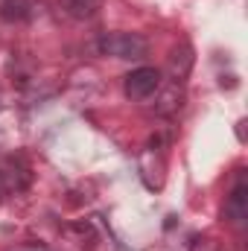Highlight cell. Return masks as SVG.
<instances>
[{
    "mask_svg": "<svg viewBox=\"0 0 248 251\" xmlns=\"http://www.w3.org/2000/svg\"><path fill=\"white\" fill-rule=\"evenodd\" d=\"M193 64H196V50L187 41L178 44V47H173V53H170V76L175 82H184L190 76V70H193Z\"/></svg>",
    "mask_w": 248,
    "mask_h": 251,
    "instance_id": "cell-4",
    "label": "cell"
},
{
    "mask_svg": "<svg viewBox=\"0 0 248 251\" xmlns=\"http://www.w3.org/2000/svg\"><path fill=\"white\" fill-rule=\"evenodd\" d=\"M225 216H228V222L231 225H246L248 219V184L246 178L240 176L237 178V184L231 187V193H228V201H225Z\"/></svg>",
    "mask_w": 248,
    "mask_h": 251,
    "instance_id": "cell-3",
    "label": "cell"
},
{
    "mask_svg": "<svg viewBox=\"0 0 248 251\" xmlns=\"http://www.w3.org/2000/svg\"><path fill=\"white\" fill-rule=\"evenodd\" d=\"M3 193H6V176L0 173V199H3Z\"/></svg>",
    "mask_w": 248,
    "mask_h": 251,
    "instance_id": "cell-9",
    "label": "cell"
},
{
    "mask_svg": "<svg viewBox=\"0 0 248 251\" xmlns=\"http://www.w3.org/2000/svg\"><path fill=\"white\" fill-rule=\"evenodd\" d=\"M181 108V94L173 88V91H167L164 97H161V102L155 105V111L158 114H173V111H178Z\"/></svg>",
    "mask_w": 248,
    "mask_h": 251,
    "instance_id": "cell-7",
    "label": "cell"
},
{
    "mask_svg": "<svg viewBox=\"0 0 248 251\" xmlns=\"http://www.w3.org/2000/svg\"><path fill=\"white\" fill-rule=\"evenodd\" d=\"M123 88L128 100H149L161 88V70L158 67H137L125 76Z\"/></svg>",
    "mask_w": 248,
    "mask_h": 251,
    "instance_id": "cell-2",
    "label": "cell"
},
{
    "mask_svg": "<svg viewBox=\"0 0 248 251\" xmlns=\"http://www.w3.org/2000/svg\"><path fill=\"white\" fill-rule=\"evenodd\" d=\"M219 240L216 237H193V243H190V251H219Z\"/></svg>",
    "mask_w": 248,
    "mask_h": 251,
    "instance_id": "cell-8",
    "label": "cell"
},
{
    "mask_svg": "<svg viewBox=\"0 0 248 251\" xmlns=\"http://www.w3.org/2000/svg\"><path fill=\"white\" fill-rule=\"evenodd\" d=\"M99 56H114V59H143L149 53V44L137 32H105L97 41Z\"/></svg>",
    "mask_w": 248,
    "mask_h": 251,
    "instance_id": "cell-1",
    "label": "cell"
},
{
    "mask_svg": "<svg viewBox=\"0 0 248 251\" xmlns=\"http://www.w3.org/2000/svg\"><path fill=\"white\" fill-rule=\"evenodd\" d=\"M32 15V3L29 0H3L0 3V18L6 24H21Z\"/></svg>",
    "mask_w": 248,
    "mask_h": 251,
    "instance_id": "cell-5",
    "label": "cell"
},
{
    "mask_svg": "<svg viewBox=\"0 0 248 251\" xmlns=\"http://www.w3.org/2000/svg\"><path fill=\"white\" fill-rule=\"evenodd\" d=\"M99 6H102V0H64L67 15L76 18V21H88V18H94V15L99 12Z\"/></svg>",
    "mask_w": 248,
    "mask_h": 251,
    "instance_id": "cell-6",
    "label": "cell"
}]
</instances>
